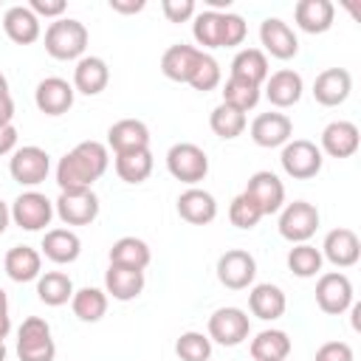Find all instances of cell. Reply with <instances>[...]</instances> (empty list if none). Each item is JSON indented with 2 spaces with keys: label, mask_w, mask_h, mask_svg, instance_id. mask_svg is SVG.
Returning <instances> with one entry per match:
<instances>
[{
  "label": "cell",
  "mask_w": 361,
  "mask_h": 361,
  "mask_svg": "<svg viewBox=\"0 0 361 361\" xmlns=\"http://www.w3.org/2000/svg\"><path fill=\"white\" fill-rule=\"evenodd\" d=\"M14 118V102L11 96H0V127H8Z\"/></svg>",
  "instance_id": "50"
},
{
  "label": "cell",
  "mask_w": 361,
  "mask_h": 361,
  "mask_svg": "<svg viewBox=\"0 0 361 361\" xmlns=\"http://www.w3.org/2000/svg\"><path fill=\"white\" fill-rule=\"evenodd\" d=\"M37 296L42 305L48 307H59V305H68L71 296H73V282L68 274L62 271H45L39 274L37 279Z\"/></svg>",
  "instance_id": "34"
},
{
  "label": "cell",
  "mask_w": 361,
  "mask_h": 361,
  "mask_svg": "<svg viewBox=\"0 0 361 361\" xmlns=\"http://www.w3.org/2000/svg\"><path fill=\"white\" fill-rule=\"evenodd\" d=\"M220 14L223 11H200L195 14V25H192V34L197 39V45L203 48H220Z\"/></svg>",
  "instance_id": "41"
},
{
  "label": "cell",
  "mask_w": 361,
  "mask_h": 361,
  "mask_svg": "<svg viewBox=\"0 0 361 361\" xmlns=\"http://www.w3.org/2000/svg\"><path fill=\"white\" fill-rule=\"evenodd\" d=\"M152 254L149 245L141 237H121L113 243L110 248V265H121V268H133V271H144L149 265Z\"/></svg>",
  "instance_id": "32"
},
{
  "label": "cell",
  "mask_w": 361,
  "mask_h": 361,
  "mask_svg": "<svg viewBox=\"0 0 361 361\" xmlns=\"http://www.w3.org/2000/svg\"><path fill=\"white\" fill-rule=\"evenodd\" d=\"M17 149V127L8 124V127H0V155H8Z\"/></svg>",
  "instance_id": "48"
},
{
  "label": "cell",
  "mask_w": 361,
  "mask_h": 361,
  "mask_svg": "<svg viewBox=\"0 0 361 361\" xmlns=\"http://www.w3.org/2000/svg\"><path fill=\"white\" fill-rule=\"evenodd\" d=\"M161 8H164V17L169 23H186V20H192L197 14L195 11V0H164Z\"/></svg>",
  "instance_id": "45"
},
{
  "label": "cell",
  "mask_w": 361,
  "mask_h": 361,
  "mask_svg": "<svg viewBox=\"0 0 361 361\" xmlns=\"http://www.w3.org/2000/svg\"><path fill=\"white\" fill-rule=\"evenodd\" d=\"M110 155L102 141H82L71 152H65L56 164L59 192H82L90 189L107 172Z\"/></svg>",
  "instance_id": "1"
},
{
  "label": "cell",
  "mask_w": 361,
  "mask_h": 361,
  "mask_svg": "<svg viewBox=\"0 0 361 361\" xmlns=\"http://www.w3.org/2000/svg\"><path fill=\"white\" fill-rule=\"evenodd\" d=\"M200 56H203V51L195 48V45H183V42L169 45L164 51V56H161V73L166 79H172V82H186L189 85Z\"/></svg>",
  "instance_id": "20"
},
{
  "label": "cell",
  "mask_w": 361,
  "mask_h": 361,
  "mask_svg": "<svg viewBox=\"0 0 361 361\" xmlns=\"http://www.w3.org/2000/svg\"><path fill=\"white\" fill-rule=\"evenodd\" d=\"M42 254L56 262V265H68V262H76L79 254H82V240L76 237V231L71 228H51L45 231L42 237Z\"/></svg>",
  "instance_id": "28"
},
{
  "label": "cell",
  "mask_w": 361,
  "mask_h": 361,
  "mask_svg": "<svg viewBox=\"0 0 361 361\" xmlns=\"http://www.w3.org/2000/svg\"><path fill=\"white\" fill-rule=\"evenodd\" d=\"M245 20L234 11H223L220 14V48H237L245 39Z\"/></svg>",
  "instance_id": "44"
},
{
  "label": "cell",
  "mask_w": 361,
  "mask_h": 361,
  "mask_svg": "<svg viewBox=\"0 0 361 361\" xmlns=\"http://www.w3.org/2000/svg\"><path fill=\"white\" fill-rule=\"evenodd\" d=\"M316 305L327 316H341L353 305V282L341 271L322 274L316 282Z\"/></svg>",
  "instance_id": "11"
},
{
  "label": "cell",
  "mask_w": 361,
  "mask_h": 361,
  "mask_svg": "<svg viewBox=\"0 0 361 361\" xmlns=\"http://www.w3.org/2000/svg\"><path fill=\"white\" fill-rule=\"evenodd\" d=\"M0 96H11V93H8V79H6L3 73H0Z\"/></svg>",
  "instance_id": "54"
},
{
  "label": "cell",
  "mask_w": 361,
  "mask_h": 361,
  "mask_svg": "<svg viewBox=\"0 0 361 361\" xmlns=\"http://www.w3.org/2000/svg\"><path fill=\"white\" fill-rule=\"evenodd\" d=\"M8 172L11 178L20 183V186H37L48 178L51 172V155L42 149V147H17L11 152V161H8Z\"/></svg>",
  "instance_id": "7"
},
{
  "label": "cell",
  "mask_w": 361,
  "mask_h": 361,
  "mask_svg": "<svg viewBox=\"0 0 361 361\" xmlns=\"http://www.w3.org/2000/svg\"><path fill=\"white\" fill-rule=\"evenodd\" d=\"M175 353L180 361H209L212 358V341L203 333H180V338L175 341Z\"/></svg>",
  "instance_id": "40"
},
{
  "label": "cell",
  "mask_w": 361,
  "mask_h": 361,
  "mask_svg": "<svg viewBox=\"0 0 361 361\" xmlns=\"http://www.w3.org/2000/svg\"><path fill=\"white\" fill-rule=\"evenodd\" d=\"M149 172H152V152L149 149L116 155V175L124 183H144L149 178Z\"/></svg>",
  "instance_id": "35"
},
{
  "label": "cell",
  "mask_w": 361,
  "mask_h": 361,
  "mask_svg": "<svg viewBox=\"0 0 361 361\" xmlns=\"http://www.w3.org/2000/svg\"><path fill=\"white\" fill-rule=\"evenodd\" d=\"M8 220H11V209L3 203V197H0V234L8 228Z\"/></svg>",
  "instance_id": "51"
},
{
  "label": "cell",
  "mask_w": 361,
  "mask_h": 361,
  "mask_svg": "<svg viewBox=\"0 0 361 361\" xmlns=\"http://www.w3.org/2000/svg\"><path fill=\"white\" fill-rule=\"evenodd\" d=\"M259 42L274 59H293L299 51V39L293 28L279 17H265L259 25Z\"/></svg>",
  "instance_id": "14"
},
{
  "label": "cell",
  "mask_w": 361,
  "mask_h": 361,
  "mask_svg": "<svg viewBox=\"0 0 361 361\" xmlns=\"http://www.w3.org/2000/svg\"><path fill=\"white\" fill-rule=\"evenodd\" d=\"M178 214L186 223H192V226H209L217 217V200H214L212 192L197 189V186H189L178 197Z\"/></svg>",
  "instance_id": "21"
},
{
  "label": "cell",
  "mask_w": 361,
  "mask_h": 361,
  "mask_svg": "<svg viewBox=\"0 0 361 361\" xmlns=\"http://www.w3.org/2000/svg\"><path fill=\"white\" fill-rule=\"evenodd\" d=\"M316 361H353V347L347 341H324L316 350Z\"/></svg>",
  "instance_id": "46"
},
{
  "label": "cell",
  "mask_w": 361,
  "mask_h": 361,
  "mask_svg": "<svg viewBox=\"0 0 361 361\" xmlns=\"http://www.w3.org/2000/svg\"><path fill=\"white\" fill-rule=\"evenodd\" d=\"M293 20L307 34H324L336 20V6L330 0H299L293 8Z\"/></svg>",
  "instance_id": "25"
},
{
  "label": "cell",
  "mask_w": 361,
  "mask_h": 361,
  "mask_svg": "<svg viewBox=\"0 0 361 361\" xmlns=\"http://www.w3.org/2000/svg\"><path fill=\"white\" fill-rule=\"evenodd\" d=\"M220 79H223L220 62L212 54H203L200 62H197V68H195V73H192V79H189V85L195 90H200V93H209V90H214L220 85Z\"/></svg>",
  "instance_id": "42"
},
{
  "label": "cell",
  "mask_w": 361,
  "mask_h": 361,
  "mask_svg": "<svg viewBox=\"0 0 361 361\" xmlns=\"http://www.w3.org/2000/svg\"><path fill=\"white\" fill-rule=\"evenodd\" d=\"M166 169L175 180L180 183H200L206 175H209V155L197 147V144H189V141H180V144H172L169 152H166Z\"/></svg>",
  "instance_id": "4"
},
{
  "label": "cell",
  "mask_w": 361,
  "mask_h": 361,
  "mask_svg": "<svg viewBox=\"0 0 361 361\" xmlns=\"http://www.w3.org/2000/svg\"><path fill=\"white\" fill-rule=\"evenodd\" d=\"M209 127H212L214 135L231 141V138L245 133V113H240V110H234L228 104H217L212 110V116H209Z\"/></svg>",
  "instance_id": "38"
},
{
  "label": "cell",
  "mask_w": 361,
  "mask_h": 361,
  "mask_svg": "<svg viewBox=\"0 0 361 361\" xmlns=\"http://www.w3.org/2000/svg\"><path fill=\"white\" fill-rule=\"evenodd\" d=\"M107 147L116 155L135 152V149H149V127L138 118H121L107 130Z\"/></svg>",
  "instance_id": "19"
},
{
  "label": "cell",
  "mask_w": 361,
  "mask_h": 361,
  "mask_svg": "<svg viewBox=\"0 0 361 361\" xmlns=\"http://www.w3.org/2000/svg\"><path fill=\"white\" fill-rule=\"evenodd\" d=\"M11 220L25 231H42L54 220V203L42 192H23L11 203Z\"/></svg>",
  "instance_id": "10"
},
{
  "label": "cell",
  "mask_w": 361,
  "mask_h": 361,
  "mask_svg": "<svg viewBox=\"0 0 361 361\" xmlns=\"http://www.w3.org/2000/svg\"><path fill=\"white\" fill-rule=\"evenodd\" d=\"M73 93L76 90H73V85L68 79L48 76V79H42L37 85L34 102H37L39 113H45V116H62V113H68L73 107Z\"/></svg>",
  "instance_id": "15"
},
{
  "label": "cell",
  "mask_w": 361,
  "mask_h": 361,
  "mask_svg": "<svg viewBox=\"0 0 361 361\" xmlns=\"http://www.w3.org/2000/svg\"><path fill=\"white\" fill-rule=\"evenodd\" d=\"M279 161H282V169H285V175H290V178H296V180H310V178H316L319 172H322V149L313 144V141H307V138H293V141H288L285 147H282V155H279Z\"/></svg>",
  "instance_id": "5"
},
{
  "label": "cell",
  "mask_w": 361,
  "mask_h": 361,
  "mask_svg": "<svg viewBox=\"0 0 361 361\" xmlns=\"http://www.w3.org/2000/svg\"><path fill=\"white\" fill-rule=\"evenodd\" d=\"M56 344L51 327L39 316H28L17 330V358L20 361H54Z\"/></svg>",
  "instance_id": "3"
},
{
  "label": "cell",
  "mask_w": 361,
  "mask_h": 361,
  "mask_svg": "<svg viewBox=\"0 0 361 361\" xmlns=\"http://www.w3.org/2000/svg\"><path fill=\"white\" fill-rule=\"evenodd\" d=\"M147 3L144 0H110V8L118 14H138Z\"/></svg>",
  "instance_id": "49"
},
{
  "label": "cell",
  "mask_w": 361,
  "mask_h": 361,
  "mask_svg": "<svg viewBox=\"0 0 361 361\" xmlns=\"http://www.w3.org/2000/svg\"><path fill=\"white\" fill-rule=\"evenodd\" d=\"M87 48V28L85 23L73 20V17H59L48 25L45 31V51L54 56V59H82Z\"/></svg>",
  "instance_id": "2"
},
{
  "label": "cell",
  "mask_w": 361,
  "mask_h": 361,
  "mask_svg": "<svg viewBox=\"0 0 361 361\" xmlns=\"http://www.w3.org/2000/svg\"><path fill=\"white\" fill-rule=\"evenodd\" d=\"M28 8H31L37 17H54V20H59L68 6H65V0H31Z\"/></svg>",
  "instance_id": "47"
},
{
  "label": "cell",
  "mask_w": 361,
  "mask_h": 361,
  "mask_svg": "<svg viewBox=\"0 0 361 361\" xmlns=\"http://www.w3.org/2000/svg\"><path fill=\"white\" fill-rule=\"evenodd\" d=\"M3 268H6L8 279H14V282L39 279V274H42V254L37 248H31V245H14V248L6 251Z\"/></svg>",
  "instance_id": "27"
},
{
  "label": "cell",
  "mask_w": 361,
  "mask_h": 361,
  "mask_svg": "<svg viewBox=\"0 0 361 361\" xmlns=\"http://www.w3.org/2000/svg\"><path fill=\"white\" fill-rule=\"evenodd\" d=\"M8 333H11V316L8 313H0V341H6Z\"/></svg>",
  "instance_id": "52"
},
{
  "label": "cell",
  "mask_w": 361,
  "mask_h": 361,
  "mask_svg": "<svg viewBox=\"0 0 361 361\" xmlns=\"http://www.w3.org/2000/svg\"><path fill=\"white\" fill-rule=\"evenodd\" d=\"M248 307L257 319L262 322H274L285 313L288 307V299L282 293L279 285H271V282H262V285H254L251 293H248Z\"/></svg>",
  "instance_id": "29"
},
{
  "label": "cell",
  "mask_w": 361,
  "mask_h": 361,
  "mask_svg": "<svg viewBox=\"0 0 361 361\" xmlns=\"http://www.w3.org/2000/svg\"><path fill=\"white\" fill-rule=\"evenodd\" d=\"M71 307H73V316L76 319H82V322H99L107 313V293L99 290V288L73 290Z\"/></svg>",
  "instance_id": "36"
},
{
  "label": "cell",
  "mask_w": 361,
  "mask_h": 361,
  "mask_svg": "<svg viewBox=\"0 0 361 361\" xmlns=\"http://www.w3.org/2000/svg\"><path fill=\"white\" fill-rule=\"evenodd\" d=\"M144 290V271L110 265L104 271V293H110L118 302H130Z\"/></svg>",
  "instance_id": "30"
},
{
  "label": "cell",
  "mask_w": 361,
  "mask_h": 361,
  "mask_svg": "<svg viewBox=\"0 0 361 361\" xmlns=\"http://www.w3.org/2000/svg\"><path fill=\"white\" fill-rule=\"evenodd\" d=\"M110 82V68L102 56H82L73 68V90L85 96H99Z\"/></svg>",
  "instance_id": "26"
},
{
  "label": "cell",
  "mask_w": 361,
  "mask_h": 361,
  "mask_svg": "<svg viewBox=\"0 0 361 361\" xmlns=\"http://www.w3.org/2000/svg\"><path fill=\"white\" fill-rule=\"evenodd\" d=\"M358 144H361V135L353 121H330L322 130V149L330 158H350L358 152Z\"/></svg>",
  "instance_id": "23"
},
{
  "label": "cell",
  "mask_w": 361,
  "mask_h": 361,
  "mask_svg": "<svg viewBox=\"0 0 361 361\" xmlns=\"http://www.w3.org/2000/svg\"><path fill=\"white\" fill-rule=\"evenodd\" d=\"M279 234L288 243H307L319 228V209L307 200H293L279 209Z\"/></svg>",
  "instance_id": "6"
},
{
  "label": "cell",
  "mask_w": 361,
  "mask_h": 361,
  "mask_svg": "<svg viewBox=\"0 0 361 361\" xmlns=\"http://www.w3.org/2000/svg\"><path fill=\"white\" fill-rule=\"evenodd\" d=\"M248 333H251V322L240 307H217L209 316V341H217L223 347H237L248 338Z\"/></svg>",
  "instance_id": "8"
},
{
  "label": "cell",
  "mask_w": 361,
  "mask_h": 361,
  "mask_svg": "<svg viewBox=\"0 0 361 361\" xmlns=\"http://www.w3.org/2000/svg\"><path fill=\"white\" fill-rule=\"evenodd\" d=\"M350 90H353V76L344 68H327L313 82V96L324 107H338L341 102H347Z\"/></svg>",
  "instance_id": "18"
},
{
  "label": "cell",
  "mask_w": 361,
  "mask_h": 361,
  "mask_svg": "<svg viewBox=\"0 0 361 361\" xmlns=\"http://www.w3.org/2000/svg\"><path fill=\"white\" fill-rule=\"evenodd\" d=\"M251 358L254 361H285L290 355V338L285 330H262L251 338Z\"/></svg>",
  "instance_id": "33"
},
{
  "label": "cell",
  "mask_w": 361,
  "mask_h": 361,
  "mask_svg": "<svg viewBox=\"0 0 361 361\" xmlns=\"http://www.w3.org/2000/svg\"><path fill=\"white\" fill-rule=\"evenodd\" d=\"M0 361H6V344L0 341Z\"/></svg>",
  "instance_id": "55"
},
{
  "label": "cell",
  "mask_w": 361,
  "mask_h": 361,
  "mask_svg": "<svg viewBox=\"0 0 361 361\" xmlns=\"http://www.w3.org/2000/svg\"><path fill=\"white\" fill-rule=\"evenodd\" d=\"M243 195H248V197L257 203V209L262 212V217H265V214H276V212L282 209V203H285V183H282L274 172L259 169V172H254V175L248 178Z\"/></svg>",
  "instance_id": "13"
},
{
  "label": "cell",
  "mask_w": 361,
  "mask_h": 361,
  "mask_svg": "<svg viewBox=\"0 0 361 361\" xmlns=\"http://www.w3.org/2000/svg\"><path fill=\"white\" fill-rule=\"evenodd\" d=\"M3 31L17 45H31L39 39V17L28 6H11L3 14Z\"/></svg>",
  "instance_id": "24"
},
{
  "label": "cell",
  "mask_w": 361,
  "mask_h": 361,
  "mask_svg": "<svg viewBox=\"0 0 361 361\" xmlns=\"http://www.w3.org/2000/svg\"><path fill=\"white\" fill-rule=\"evenodd\" d=\"M54 214L65 226H90L99 217V197L93 195V189L59 192V197L54 200Z\"/></svg>",
  "instance_id": "9"
},
{
  "label": "cell",
  "mask_w": 361,
  "mask_h": 361,
  "mask_svg": "<svg viewBox=\"0 0 361 361\" xmlns=\"http://www.w3.org/2000/svg\"><path fill=\"white\" fill-rule=\"evenodd\" d=\"M231 79H243L251 85H262L268 79V56L259 48H243L231 59Z\"/></svg>",
  "instance_id": "31"
},
{
  "label": "cell",
  "mask_w": 361,
  "mask_h": 361,
  "mask_svg": "<svg viewBox=\"0 0 361 361\" xmlns=\"http://www.w3.org/2000/svg\"><path fill=\"white\" fill-rule=\"evenodd\" d=\"M257 102H259V87L257 85L228 76V82L223 85V104H228L240 113H248L251 107H257Z\"/></svg>",
  "instance_id": "39"
},
{
  "label": "cell",
  "mask_w": 361,
  "mask_h": 361,
  "mask_svg": "<svg viewBox=\"0 0 361 361\" xmlns=\"http://www.w3.org/2000/svg\"><path fill=\"white\" fill-rule=\"evenodd\" d=\"M257 276V259L243 251V248H231L226 254H220L217 259V279L220 285H226L228 290H243L254 282Z\"/></svg>",
  "instance_id": "12"
},
{
  "label": "cell",
  "mask_w": 361,
  "mask_h": 361,
  "mask_svg": "<svg viewBox=\"0 0 361 361\" xmlns=\"http://www.w3.org/2000/svg\"><path fill=\"white\" fill-rule=\"evenodd\" d=\"M293 135V121L285 113H259L251 121V138L257 147L274 149V147H285Z\"/></svg>",
  "instance_id": "16"
},
{
  "label": "cell",
  "mask_w": 361,
  "mask_h": 361,
  "mask_svg": "<svg viewBox=\"0 0 361 361\" xmlns=\"http://www.w3.org/2000/svg\"><path fill=\"white\" fill-rule=\"evenodd\" d=\"M322 259H330L336 268H350L361 259V240L353 228H333L324 237Z\"/></svg>",
  "instance_id": "17"
},
{
  "label": "cell",
  "mask_w": 361,
  "mask_h": 361,
  "mask_svg": "<svg viewBox=\"0 0 361 361\" xmlns=\"http://www.w3.org/2000/svg\"><path fill=\"white\" fill-rule=\"evenodd\" d=\"M0 313H8V296L3 288H0Z\"/></svg>",
  "instance_id": "53"
},
{
  "label": "cell",
  "mask_w": 361,
  "mask_h": 361,
  "mask_svg": "<svg viewBox=\"0 0 361 361\" xmlns=\"http://www.w3.org/2000/svg\"><path fill=\"white\" fill-rule=\"evenodd\" d=\"M302 90H305V82L290 68H282L276 73H268V79H265V99L274 107H293L302 99Z\"/></svg>",
  "instance_id": "22"
},
{
  "label": "cell",
  "mask_w": 361,
  "mask_h": 361,
  "mask_svg": "<svg viewBox=\"0 0 361 361\" xmlns=\"http://www.w3.org/2000/svg\"><path fill=\"white\" fill-rule=\"evenodd\" d=\"M322 251L316 248V245H310V243H299V245H293L290 251H288V268H290V274L293 276H299V279H310V276H316L319 271H322Z\"/></svg>",
  "instance_id": "37"
},
{
  "label": "cell",
  "mask_w": 361,
  "mask_h": 361,
  "mask_svg": "<svg viewBox=\"0 0 361 361\" xmlns=\"http://www.w3.org/2000/svg\"><path fill=\"white\" fill-rule=\"evenodd\" d=\"M228 220H231V226H237V228H254L259 220H262V212L257 209V203L248 197V195H237L234 200H231V206H228Z\"/></svg>",
  "instance_id": "43"
}]
</instances>
